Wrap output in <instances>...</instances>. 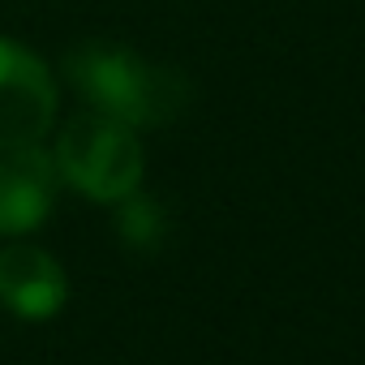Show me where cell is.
Here are the masks:
<instances>
[{
	"label": "cell",
	"mask_w": 365,
	"mask_h": 365,
	"mask_svg": "<svg viewBox=\"0 0 365 365\" xmlns=\"http://www.w3.org/2000/svg\"><path fill=\"white\" fill-rule=\"evenodd\" d=\"M69 86L86 99V108L116 116L133 129H159L185 116L194 86L180 69L155 65L120 43H78L65 56Z\"/></svg>",
	"instance_id": "1"
},
{
	"label": "cell",
	"mask_w": 365,
	"mask_h": 365,
	"mask_svg": "<svg viewBox=\"0 0 365 365\" xmlns=\"http://www.w3.org/2000/svg\"><path fill=\"white\" fill-rule=\"evenodd\" d=\"M52 155H56V172L65 185H73L78 194L95 202L129 198L142 185V168H146L138 129L95 108L78 112L61 129V142Z\"/></svg>",
	"instance_id": "2"
},
{
	"label": "cell",
	"mask_w": 365,
	"mask_h": 365,
	"mask_svg": "<svg viewBox=\"0 0 365 365\" xmlns=\"http://www.w3.org/2000/svg\"><path fill=\"white\" fill-rule=\"evenodd\" d=\"M56 120V82L18 39L0 35V150L35 146Z\"/></svg>",
	"instance_id": "3"
},
{
	"label": "cell",
	"mask_w": 365,
	"mask_h": 365,
	"mask_svg": "<svg viewBox=\"0 0 365 365\" xmlns=\"http://www.w3.org/2000/svg\"><path fill=\"white\" fill-rule=\"evenodd\" d=\"M56 155L35 146L0 150V237H26L48 224L56 194H61Z\"/></svg>",
	"instance_id": "4"
},
{
	"label": "cell",
	"mask_w": 365,
	"mask_h": 365,
	"mask_svg": "<svg viewBox=\"0 0 365 365\" xmlns=\"http://www.w3.org/2000/svg\"><path fill=\"white\" fill-rule=\"evenodd\" d=\"M69 301V275L65 267L26 241L0 245V305L22 322H48Z\"/></svg>",
	"instance_id": "5"
},
{
	"label": "cell",
	"mask_w": 365,
	"mask_h": 365,
	"mask_svg": "<svg viewBox=\"0 0 365 365\" xmlns=\"http://www.w3.org/2000/svg\"><path fill=\"white\" fill-rule=\"evenodd\" d=\"M116 232H120V241L129 250L155 254L163 245V237H168V215H163V207L150 194H138L133 190L129 198L116 202Z\"/></svg>",
	"instance_id": "6"
}]
</instances>
